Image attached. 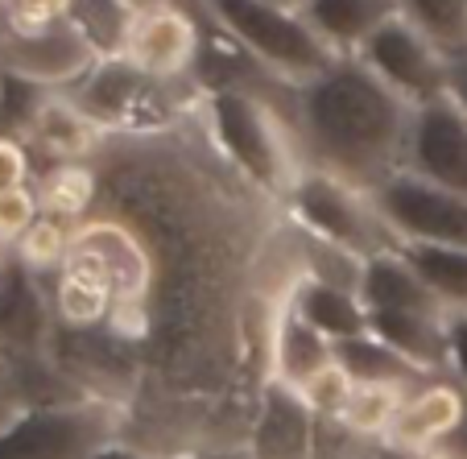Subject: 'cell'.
<instances>
[{
	"instance_id": "6da1fadb",
	"label": "cell",
	"mask_w": 467,
	"mask_h": 459,
	"mask_svg": "<svg viewBox=\"0 0 467 459\" xmlns=\"http://www.w3.org/2000/svg\"><path fill=\"white\" fill-rule=\"evenodd\" d=\"M294 104L306 166H323L364 191H377L385 178L406 170L414 108L356 54H339L315 79L294 88Z\"/></svg>"
},
{
	"instance_id": "7a4b0ae2",
	"label": "cell",
	"mask_w": 467,
	"mask_h": 459,
	"mask_svg": "<svg viewBox=\"0 0 467 459\" xmlns=\"http://www.w3.org/2000/svg\"><path fill=\"white\" fill-rule=\"evenodd\" d=\"M207 124H212L215 150L232 162V170L269 199H285L306 170L290 141V129L256 91L240 83H220L207 91Z\"/></svg>"
},
{
	"instance_id": "3957f363",
	"label": "cell",
	"mask_w": 467,
	"mask_h": 459,
	"mask_svg": "<svg viewBox=\"0 0 467 459\" xmlns=\"http://www.w3.org/2000/svg\"><path fill=\"white\" fill-rule=\"evenodd\" d=\"M199 5L236 50H244L261 71L290 88H302L331 58H339L318 42L298 9L274 0H199Z\"/></svg>"
},
{
	"instance_id": "277c9868",
	"label": "cell",
	"mask_w": 467,
	"mask_h": 459,
	"mask_svg": "<svg viewBox=\"0 0 467 459\" xmlns=\"http://www.w3.org/2000/svg\"><path fill=\"white\" fill-rule=\"evenodd\" d=\"M290 224L310 236L339 245L356 256H377L389 248H401V240L393 236V228L385 224L372 191L348 183V178L331 174L323 166H306L298 174V183L290 186V194L282 199Z\"/></svg>"
},
{
	"instance_id": "5b68a950",
	"label": "cell",
	"mask_w": 467,
	"mask_h": 459,
	"mask_svg": "<svg viewBox=\"0 0 467 459\" xmlns=\"http://www.w3.org/2000/svg\"><path fill=\"white\" fill-rule=\"evenodd\" d=\"M129 406L116 398H67L29 406L9 431H0V459H91L120 439Z\"/></svg>"
},
{
	"instance_id": "8992f818",
	"label": "cell",
	"mask_w": 467,
	"mask_h": 459,
	"mask_svg": "<svg viewBox=\"0 0 467 459\" xmlns=\"http://www.w3.org/2000/svg\"><path fill=\"white\" fill-rule=\"evenodd\" d=\"M356 58L385 83L389 91L406 99L410 108H422L431 99L451 91V58L426 29H418L406 13H393L368 42L360 46Z\"/></svg>"
},
{
	"instance_id": "52a82bcc",
	"label": "cell",
	"mask_w": 467,
	"mask_h": 459,
	"mask_svg": "<svg viewBox=\"0 0 467 459\" xmlns=\"http://www.w3.org/2000/svg\"><path fill=\"white\" fill-rule=\"evenodd\" d=\"M372 199L401 245L467 248V194L434 186L410 170H397L372 191Z\"/></svg>"
},
{
	"instance_id": "ba28073f",
	"label": "cell",
	"mask_w": 467,
	"mask_h": 459,
	"mask_svg": "<svg viewBox=\"0 0 467 459\" xmlns=\"http://www.w3.org/2000/svg\"><path fill=\"white\" fill-rule=\"evenodd\" d=\"M166 83L153 79L141 67H132L129 58H99L79 83L62 91L71 96L99 129H158L161 104H166Z\"/></svg>"
},
{
	"instance_id": "9c48e42d",
	"label": "cell",
	"mask_w": 467,
	"mask_h": 459,
	"mask_svg": "<svg viewBox=\"0 0 467 459\" xmlns=\"http://www.w3.org/2000/svg\"><path fill=\"white\" fill-rule=\"evenodd\" d=\"M96 54L83 42L71 21H54L37 29H5L0 26V71L34 79L50 91H67L96 67Z\"/></svg>"
},
{
	"instance_id": "30bf717a",
	"label": "cell",
	"mask_w": 467,
	"mask_h": 459,
	"mask_svg": "<svg viewBox=\"0 0 467 459\" xmlns=\"http://www.w3.org/2000/svg\"><path fill=\"white\" fill-rule=\"evenodd\" d=\"M406 170L434 186L467 194V108L451 91L414 108Z\"/></svg>"
},
{
	"instance_id": "8fae6325",
	"label": "cell",
	"mask_w": 467,
	"mask_h": 459,
	"mask_svg": "<svg viewBox=\"0 0 467 459\" xmlns=\"http://www.w3.org/2000/svg\"><path fill=\"white\" fill-rule=\"evenodd\" d=\"M244 447L253 459H315V410L294 385L269 377L256 389Z\"/></svg>"
},
{
	"instance_id": "7c38bea8",
	"label": "cell",
	"mask_w": 467,
	"mask_h": 459,
	"mask_svg": "<svg viewBox=\"0 0 467 459\" xmlns=\"http://www.w3.org/2000/svg\"><path fill=\"white\" fill-rule=\"evenodd\" d=\"M54 307L46 277L29 274L13 253L0 261V352L34 356L50 352Z\"/></svg>"
},
{
	"instance_id": "4fadbf2b",
	"label": "cell",
	"mask_w": 467,
	"mask_h": 459,
	"mask_svg": "<svg viewBox=\"0 0 467 459\" xmlns=\"http://www.w3.org/2000/svg\"><path fill=\"white\" fill-rule=\"evenodd\" d=\"M463 426H467V393L451 377H431L406 398L401 414L393 418V426H389V434L380 443L418 455V451L451 443Z\"/></svg>"
},
{
	"instance_id": "5bb4252c",
	"label": "cell",
	"mask_w": 467,
	"mask_h": 459,
	"mask_svg": "<svg viewBox=\"0 0 467 459\" xmlns=\"http://www.w3.org/2000/svg\"><path fill=\"white\" fill-rule=\"evenodd\" d=\"M199 50H203V37H199L194 17L186 9H178V5H166V9L137 17L124 58L132 67H141L145 75H153V79H178L199 62Z\"/></svg>"
},
{
	"instance_id": "9a60e30c",
	"label": "cell",
	"mask_w": 467,
	"mask_h": 459,
	"mask_svg": "<svg viewBox=\"0 0 467 459\" xmlns=\"http://www.w3.org/2000/svg\"><path fill=\"white\" fill-rule=\"evenodd\" d=\"M46 286H50L54 327H67V331L108 327V318L116 310V290L108 282V274L79 253L67 256L58 274L46 277Z\"/></svg>"
},
{
	"instance_id": "2e32d148",
	"label": "cell",
	"mask_w": 467,
	"mask_h": 459,
	"mask_svg": "<svg viewBox=\"0 0 467 459\" xmlns=\"http://www.w3.org/2000/svg\"><path fill=\"white\" fill-rule=\"evenodd\" d=\"M99 141H104V129L62 91H50L26 137L29 153H46L50 166L54 162H88L99 150Z\"/></svg>"
},
{
	"instance_id": "e0dca14e",
	"label": "cell",
	"mask_w": 467,
	"mask_h": 459,
	"mask_svg": "<svg viewBox=\"0 0 467 459\" xmlns=\"http://www.w3.org/2000/svg\"><path fill=\"white\" fill-rule=\"evenodd\" d=\"M298 13L331 54H360V46L401 9L397 0H302Z\"/></svg>"
},
{
	"instance_id": "ac0fdd59",
	"label": "cell",
	"mask_w": 467,
	"mask_h": 459,
	"mask_svg": "<svg viewBox=\"0 0 467 459\" xmlns=\"http://www.w3.org/2000/svg\"><path fill=\"white\" fill-rule=\"evenodd\" d=\"M336 360V344L315 331L298 310L285 307V298L274 310V331H269V377L298 389L306 377H315L323 364Z\"/></svg>"
},
{
	"instance_id": "d6986e66",
	"label": "cell",
	"mask_w": 467,
	"mask_h": 459,
	"mask_svg": "<svg viewBox=\"0 0 467 459\" xmlns=\"http://www.w3.org/2000/svg\"><path fill=\"white\" fill-rule=\"evenodd\" d=\"M360 298L368 310H418V315H447L431 286L418 277V269L406 261L401 248H389L364 261Z\"/></svg>"
},
{
	"instance_id": "ffe728a7",
	"label": "cell",
	"mask_w": 467,
	"mask_h": 459,
	"mask_svg": "<svg viewBox=\"0 0 467 459\" xmlns=\"http://www.w3.org/2000/svg\"><path fill=\"white\" fill-rule=\"evenodd\" d=\"M285 307L298 310L331 344L368 331V307H364L360 294L331 282H318V277H294L290 290H285Z\"/></svg>"
},
{
	"instance_id": "44dd1931",
	"label": "cell",
	"mask_w": 467,
	"mask_h": 459,
	"mask_svg": "<svg viewBox=\"0 0 467 459\" xmlns=\"http://www.w3.org/2000/svg\"><path fill=\"white\" fill-rule=\"evenodd\" d=\"M447 315H418V310H368V331L385 339L397 356H406L426 377H447Z\"/></svg>"
},
{
	"instance_id": "7402d4cb",
	"label": "cell",
	"mask_w": 467,
	"mask_h": 459,
	"mask_svg": "<svg viewBox=\"0 0 467 459\" xmlns=\"http://www.w3.org/2000/svg\"><path fill=\"white\" fill-rule=\"evenodd\" d=\"M34 191L46 215L83 224L91 220V207L99 199V174L88 162H54L50 170H42L34 178Z\"/></svg>"
},
{
	"instance_id": "603a6c76",
	"label": "cell",
	"mask_w": 467,
	"mask_h": 459,
	"mask_svg": "<svg viewBox=\"0 0 467 459\" xmlns=\"http://www.w3.org/2000/svg\"><path fill=\"white\" fill-rule=\"evenodd\" d=\"M137 17L141 13L129 0H71V13H67V21L83 34L96 58H124Z\"/></svg>"
},
{
	"instance_id": "cb8c5ba5",
	"label": "cell",
	"mask_w": 467,
	"mask_h": 459,
	"mask_svg": "<svg viewBox=\"0 0 467 459\" xmlns=\"http://www.w3.org/2000/svg\"><path fill=\"white\" fill-rule=\"evenodd\" d=\"M418 385H397V381H364V385L352 389V398H348L344 414L339 422L364 443H380L393 426V418L401 414L406 398L414 393Z\"/></svg>"
},
{
	"instance_id": "d4e9b609",
	"label": "cell",
	"mask_w": 467,
	"mask_h": 459,
	"mask_svg": "<svg viewBox=\"0 0 467 459\" xmlns=\"http://www.w3.org/2000/svg\"><path fill=\"white\" fill-rule=\"evenodd\" d=\"M336 360L352 372L356 385H364V381H397V385H422V381H431L422 369H414L406 356H397L393 348H389L385 339H377L372 331L339 339Z\"/></svg>"
},
{
	"instance_id": "484cf974",
	"label": "cell",
	"mask_w": 467,
	"mask_h": 459,
	"mask_svg": "<svg viewBox=\"0 0 467 459\" xmlns=\"http://www.w3.org/2000/svg\"><path fill=\"white\" fill-rule=\"evenodd\" d=\"M406 261L418 269L431 294L447 310H467V248L451 245H401Z\"/></svg>"
},
{
	"instance_id": "4316f807",
	"label": "cell",
	"mask_w": 467,
	"mask_h": 459,
	"mask_svg": "<svg viewBox=\"0 0 467 459\" xmlns=\"http://www.w3.org/2000/svg\"><path fill=\"white\" fill-rule=\"evenodd\" d=\"M75 228L79 224L71 220H58V215H37L34 228L26 232V236L17 240V245L9 248L13 256H17L21 266L29 269V274L37 277H54L62 269V261L71 256V245H75Z\"/></svg>"
},
{
	"instance_id": "83f0119b",
	"label": "cell",
	"mask_w": 467,
	"mask_h": 459,
	"mask_svg": "<svg viewBox=\"0 0 467 459\" xmlns=\"http://www.w3.org/2000/svg\"><path fill=\"white\" fill-rule=\"evenodd\" d=\"M397 9L426 29L451 58L467 54V0H397Z\"/></svg>"
},
{
	"instance_id": "f1b7e54d",
	"label": "cell",
	"mask_w": 467,
	"mask_h": 459,
	"mask_svg": "<svg viewBox=\"0 0 467 459\" xmlns=\"http://www.w3.org/2000/svg\"><path fill=\"white\" fill-rule=\"evenodd\" d=\"M352 389H356L352 372H348L339 360H331V364H323L315 377L302 381L298 393L318 418H339L348 406V398H352Z\"/></svg>"
},
{
	"instance_id": "f546056e",
	"label": "cell",
	"mask_w": 467,
	"mask_h": 459,
	"mask_svg": "<svg viewBox=\"0 0 467 459\" xmlns=\"http://www.w3.org/2000/svg\"><path fill=\"white\" fill-rule=\"evenodd\" d=\"M42 215V203H37V191L34 183L29 186H9L0 191V248H13L29 228L34 220Z\"/></svg>"
},
{
	"instance_id": "4dcf8cb0",
	"label": "cell",
	"mask_w": 467,
	"mask_h": 459,
	"mask_svg": "<svg viewBox=\"0 0 467 459\" xmlns=\"http://www.w3.org/2000/svg\"><path fill=\"white\" fill-rule=\"evenodd\" d=\"M0 9H5V29H37L67 21L71 0H0Z\"/></svg>"
},
{
	"instance_id": "1f68e13d",
	"label": "cell",
	"mask_w": 467,
	"mask_h": 459,
	"mask_svg": "<svg viewBox=\"0 0 467 459\" xmlns=\"http://www.w3.org/2000/svg\"><path fill=\"white\" fill-rule=\"evenodd\" d=\"M442 336H447V377L467 393V310H447Z\"/></svg>"
},
{
	"instance_id": "d6a6232c",
	"label": "cell",
	"mask_w": 467,
	"mask_h": 459,
	"mask_svg": "<svg viewBox=\"0 0 467 459\" xmlns=\"http://www.w3.org/2000/svg\"><path fill=\"white\" fill-rule=\"evenodd\" d=\"M34 183V153L21 137H0V191Z\"/></svg>"
},
{
	"instance_id": "836d02e7",
	"label": "cell",
	"mask_w": 467,
	"mask_h": 459,
	"mask_svg": "<svg viewBox=\"0 0 467 459\" xmlns=\"http://www.w3.org/2000/svg\"><path fill=\"white\" fill-rule=\"evenodd\" d=\"M21 410H26V402H21V393H17V381H13L9 356L0 352V431H9V426L17 422Z\"/></svg>"
},
{
	"instance_id": "e575fe53",
	"label": "cell",
	"mask_w": 467,
	"mask_h": 459,
	"mask_svg": "<svg viewBox=\"0 0 467 459\" xmlns=\"http://www.w3.org/2000/svg\"><path fill=\"white\" fill-rule=\"evenodd\" d=\"M91 459H174V455H161V451H150V447H141V443H132V439H112V443H104V447L96 451Z\"/></svg>"
},
{
	"instance_id": "d590c367",
	"label": "cell",
	"mask_w": 467,
	"mask_h": 459,
	"mask_svg": "<svg viewBox=\"0 0 467 459\" xmlns=\"http://www.w3.org/2000/svg\"><path fill=\"white\" fill-rule=\"evenodd\" d=\"M182 459H253V451L240 443V447H232V443H212V447H194L186 451Z\"/></svg>"
},
{
	"instance_id": "8d00e7d4",
	"label": "cell",
	"mask_w": 467,
	"mask_h": 459,
	"mask_svg": "<svg viewBox=\"0 0 467 459\" xmlns=\"http://www.w3.org/2000/svg\"><path fill=\"white\" fill-rule=\"evenodd\" d=\"M451 96L467 108V54H459L455 67H451Z\"/></svg>"
},
{
	"instance_id": "74e56055",
	"label": "cell",
	"mask_w": 467,
	"mask_h": 459,
	"mask_svg": "<svg viewBox=\"0 0 467 459\" xmlns=\"http://www.w3.org/2000/svg\"><path fill=\"white\" fill-rule=\"evenodd\" d=\"M414 459H467L455 443H442V447H431V451H418Z\"/></svg>"
},
{
	"instance_id": "f35d334b",
	"label": "cell",
	"mask_w": 467,
	"mask_h": 459,
	"mask_svg": "<svg viewBox=\"0 0 467 459\" xmlns=\"http://www.w3.org/2000/svg\"><path fill=\"white\" fill-rule=\"evenodd\" d=\"M137 13H153V9H166V5H174V0H129Z\"/></svg>"
},
{
	"instance_id": "ab89813d",
	"label": "cell",
	"mask_w": 467,
	"mask_h": 459,
	"mask_svg": "<svg viewBox=\"0 0 467 459\" xmlns=\"http://www.w3.org/2000/svg\"><path fill=\"white\" fill-rule=\"evenodd\" d=\"M274 5H285V9H302V0H274Z\"/></svg>"
},
{
	"instance_id": "60d3db41",
	"label": "cell",
	"mask_w": 467,
	"mask_h": 459,
	"mask_svg": "<svg viewBox=\"0 0 467 459\" xmlns=\"http://www.w3.org/2000/svg\"><path fill=\"white\" fill-rule=\"evenodd\" d=\"M0 26H5V9H0Z\"/></svg>"
}]
</instances>
